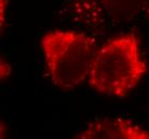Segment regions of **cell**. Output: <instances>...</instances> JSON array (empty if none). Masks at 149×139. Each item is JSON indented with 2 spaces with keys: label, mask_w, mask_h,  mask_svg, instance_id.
Here are the masks:
<instances>
[{
  "label": "cell",
  "mask_w": 149,
  "mask_h": 139,
  "mask_svg": "<svg viewBox=\"0 0 149 139\" xmlns=\"http://www.w3.org/2000/svg\"><path fill=\"white\" fill-rule=\"evenodd\" d=\"M147 71L135 34L113 39L99 48L89 73V86L99 93L125 98Z\"/></svg>",
  "instance_id": "1"
},
{
  "label": "cell",
  "mask_w": 149,
  "mask_h": 139,
  "mask_svg": "<svg viewBox=\"0 0 149 139\" xmlns=\"http://www.w3.org/2000/svg\"><path fill=\"white\" fill-rule=\"evenodd\" d=\"M52 82L63 90L77 87L89 77L97 43L86 33L54 30L41 40Z\"/></svg>",
  "instance_id": "2"
},
{
  "label": "cell",
  "mask_w": 149,
  "mask_h": 139,
  "mask_svg": "<svg viewBox=\"0 0 149 139\" xmlns=\"http://www.w3.org/2000/svg\"><path fill=\"white\" fill-rule=\"evenodd\" d=\"M81 139H149V131L129 120L107 118L89 123L75 136Z\"/></svg>",
  "instance_id": "3"
},
{
  "label": "cell",
  "mask_w": 149,
  "mask_h": 139,
  "mask_svg": "<svg viewBox=\"0 0 149 139\" xmlns=\"http://www.w3.org/2000/svg\"><path fill=\"white\" fill-rule=\"evenodd\" d=\"M103 10L117 23L135 21L147 8V0H100Z\"/></svg>",
  "instance_id": "4"
},
{
  "label": "cell",
  "mask_w": 149,
  "mask_h": 139,
  "mask_svg": "<svg viewBox=\"0 0 149 139\" xmlns=\"http://www.w3.org/2000/svg\"><path fill=\"white\" fill-rule=\"evenodd\" d=\"M75 16L88 26H95L100 23V9L97 0H69Z\"/></svg>",
  "instance_id": "5"
},
{
  "label": "cell",
  "mask_w": 149,
  "mask_h": 139,
  "mask_svg": "<svg viewBox=\"0 0 149 139\" xmlns=\"http://www.w3.org/2000/svg\"><path fill=\"white\" fill-rule=\"evenodd\" d=\"M0 70H1V80H3V79H6L11 73L10 64L4 60L3 58L1 59V66H0Z\"/></svg>",
  "instance_id": "6"
},
{
  "label": "cell",
  "mask_w": 149,
  "mask_h": 139,
  "mask_svg": "<svg viewBox=\"0 0 149 139\" xmlns=\"http://www.w3.org/2000/svg\"><path fill=\"white\" fill-rule=\"evenodd\" d=\"M1 2V31H3V26L6 24V9H7V0H0Z\"/></svg>",
  "instance_id": "7"
}]
</instances>
